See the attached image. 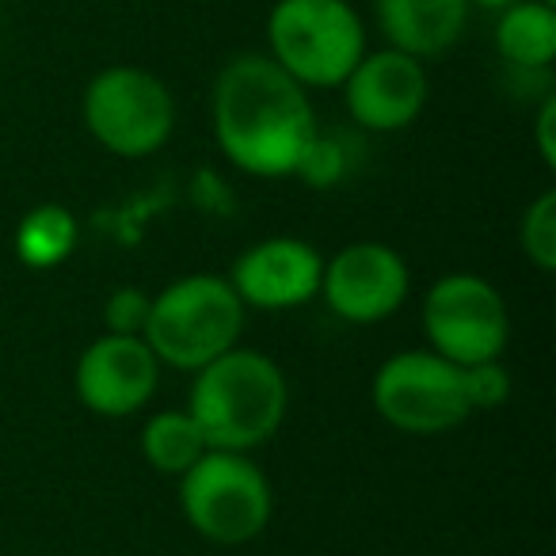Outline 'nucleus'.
<instances>
[{
  "label": "nucleus",
  "mask_w": 556,
  "mask_h": 556,
  "mask_svg": "<svg viewBox=\"0 0 556 556\" xmlns=\"http://www.w3.org/2000/svg\"><path fill=\"white\" fill-rule=\"evenodd\" d=\"M214 138L240 172L260 179L294 176L317 138L309 88H302L267 54H237L210 96Z\"/></svg>",
  "instance_id": "1"
},
{
  "label": "nucleus",
  "mask_w": 556,
  "mask_h": 556,
  "mask_svg": "<svg viewBox=\"0 0 556 556\" xmlns=\"http://www.w3.org/2000/svg\"><path fill=\"white\" fill-rule=\"evenodd\" d=\"M287 378L275 358L248 348H229L194 370L191 419L210 450H255L287 419Z\"/></svg>",
  "instance_id": "2"
},
{
  "label": "nucleus",
  "mask_w": 556,
  "mask_h": 556,
  "mask_svg": "<svg viewBox=\"0 0 556 556\" xmlns=\"http://www.w3.org/2000/svg\"><path fill=\"white\" fill-rule=\"evenodd\" d=\"M244 309L248 305L229 287V278L187 275L153 298L141 340L149 343L156 363L194 374L237 348Z\"/></svg>",
  "instance_id": "3"
},
{
  "label": "nucleus",
  "mask_w": 556,
  "mask_h": 556,
  "mask_svg": "<svg viewBox=\"0 0 556 556\" xmlns=\"http://www.w3.org/2000/svg\"><path fill=\"white\" fill-rule=\"evenodd\" d=\"M366 24L351 0H275L267 58L302 88H340L366 54Z\"/></svg>",
  "instance_id": "4"
},
{
  "label": "nucleus",
  "mask_w": 556,
  "mask_h": 556,
  "mask_svg": "<svg viewBox=\"0 0 556 556\" xmlns=\"http://www.w3.org/2000/svg\"><path fill=\"white\" fill-rule=\"evenodd\" d=\"M179 507L194 533L217 545H244L270 522V484L237 450H206L179 477Z\"/></svg>",
  "instance_id": "5"
},
{
  "label": "nucleus",
  "mask_w": 556,
  "mask_h": 556,
  "mask_svg": "<svg viewBox=\"0 0 556 556\" xmlns=\"http://www.w3.org/2000/svg\"><path fill=\"white\" fill-rule=\"evenodd\" d=\"M85 126L108 153L149 156L176 130V100L156 73L108 65L85 88Z\"/></svg>",
  "instance_id": "6"
},
{
  "label": "nucleus",
  "mask_w": 556,
  "mask_h": 556,
  "mask_svg": "<svg viewBox=\"0 0 556 556\" xmlns=\"http://www.w3.org/2000/svg\"><path fill=\"white\" fill-rule=\"evenodd\" d=\"M374 408L404 434H442L472 416L462 366L434 351H401L374 378Z\"/></svg>",
  "instance_id": "7"
},
{
  "label": "nucleus",
  "mask_w": 556,
  "mask_h": 556,
  "mask_svg": "<svg viewBox=\"0 0 556 556\" xmlns=\"http://www.w3.org/2000/svg\"><path fill=\"white\" fill-rule=\"evenodd\" d=\"M424 332L434 355L454 366L492 363L510 336L503 294L480 275H442L424 298Z\"/></svg>",
  "instance_id": "8"
},
{
  "label": "nucleus",
  "mask_w": 556,
  "mask_h": 556,
  "mask_svg": "<svg viewBox=\"0 0 556 556\" xmlns=\"http://www.w3.org/2000/svg\"><path fill=\"white\" fill-rule=\"evenodd\" d=\"M320 294L336 317L351 325H378L393 317L408 298V267L389 244L363 240L325 263Z\"/></svg>",
  "instance_id": "9"
},
{
  "label": "nucleus",
  "mask_w": 556,
  "mask_h": 556,
  "mask_svg": "<svg viewBox=\"0 0 556 556\" xmlns=\"http://www.w3.org/2000/svg\"><path fill=\"white\" fill-rule=\"evenodd\" d=\"M340 88L351 118L374 134H393L412 126L431 96L424 62L393 47L366 50Z\"/></svg>",
  "instance_id": "10"
},
{
  "label": "nucleus",
  "mask_w": 556,
  "mask_h": 556,
  "mask_svg": "<svg viewBox=\"0 0 556 556\" xmlns=\"http://www.w3.org/2000/svg\"><path fill=\"white\" fill-rule=\"evenodd\" d=\"M161 363L141 336H103L80 355L77 393L96 416H134L156 393Z\"/></svg>",
  "instance_id": "11"
},
{
  "label": "nucleus",
  "mask_w": 556,
  "mask_h": 556,
  "mask_svg": "<svg viewBox=\"0 0 556 556\" xmlns=\"http://www.w3.org/2000/svg\"><path fill=\"white\" fill-rule=\"evenodd\" d=\"M320 263L317 248L294 237H275L248 248L232 263L229 287L237 298L255 309H294L305 305L313 294H320Z\"/></svg>",
  "instance_id": "12"
},
{
  "label": "nucleus",
  "mask_w": 556,
  "mask_h": 556,
  "mask_svg": "<svg viewBox=\"0 0 556 556\" xmlns=\"http://www.w3.org/2000/svg\"><path fill=\"white\" fill-rule=\"evenodd\" d=\"M374 20L393 50L431 62L465 35L469 0H374Z\"/></svg>",
  "instance_id": "13"
},
{
  "label": "nucleus",
  "mask_w": 556,
  "mask_h": 556,
  "mask_svg": "<svg viewBox=\"0 0 556 556\" xmlns=\"http://www.w3.org/2000/svg\"><path fill=\"white\" fill-rule=\"evenodd\" d=\"M495 50L518 73H545L556 58V4L515 0L495 20Z\"/></svg>",
  "instance_id": "14"
},
{
  "label": "nucleus",
  "mask_w": 556,
  "mask_h": 556,
  "mask_svg": "<svg viewBox=\"0 0 556 556\" xmlns=\"http://www.w3.org/2000/svg\"><path fill=\"white\" fill-rule=\"evenodd\" d=\"M206 439H202L199 424L191 412H156L141 431V454L156 472L168 477H184L202 454H206Z\"/></svg>",
  "instance_id": "15"
},
{
  "label": "nucleus",
  "mask_w": 556,
  "mask_h": 556,
  "mask_svg": "<svg viewBox=\"0 0 556 556\" xmlns=\"http://www.w3.org/2000/svg\"><path fill=\"white\" fill-rule=\"evenodd\" d=\"M77 248V217L65 206H35L16 229V255L35 270H50Z\"/></svg>",
  "instance_id": "16"
},
{
  "label": "nucleus",
  "mask_w": 556,
  "mask_h": 556,
  "mask_svg": "<svg viewBox=\"0 0 556 556\" xmlns=\"http://www.w3.org/2000/svg\"><path fill=\"white\" fill-rule=\"evenodd\" d=\"M518 240H522V252L533 267L545 270V275L556 270V191H541L526 206Z\"/></svg>",
  "instance_id": "17"
},
{
  "label": "nucleus",
  "mask_w": 556,
  "mask_h": 556,
  "mask_svg": "<svg viewBox=\"0 0 556 556\" xmlns=\"http://www.w3.org/2000/svg\"><path fill=\"white\" fill-rule=\"evenodd\" d=\"M462 378H465V396H469L472 412L500 408V404L510 396V374L500 366V358H492V363L462 366Z\"/></svg>",
  "instance_id": "18"
},
{
  "label": "nucleus",
  "mask_w": 556,
  "mask_h": 556,
  "mask_svg": "<svg viewBox=\"0 0 556 556\" xmlns=\"http://www.w3.org/2000/svg\"><path fill=\"white\" fill-rule=\"evenodd\" d=\"M149 305L153 298L138 287H123L108 298L103 305V320H108V332L111 336H141L146 332V320H149Z\"/></svg>",
  "instance_id": "19"
},
{
  "label": "nucleus",
  "mask_w": 556,
  "mask_h": 556,
  "mask_svg": "<svg viewBox=\"0 0 556 556\" xmlns=\"http://www.w3.org/2000/svg\"><path fill=\"white\" fill-rule=\"evenodd\" d=\"M294 176H302L305 184H313V187L336 184V179L343 176V149L336 146L332 138H320V130H317V138L309 141V149H305L302 161H298Z\"/></svg>",
  "instance_id": "20"
},
{
  "label": "nucleus",
  "mask_w": 556,
  "mask_h": 556,
  "mask_svg": "<svg viewBox=\"0 0 556 556\" xmlns=\"http://www.w3.org/2000/svg\"><path fill=\"white\" fill-rule=\"evenodd\" d=\"M556 96L548 92L541 100V111H538V126H533V138H538V153L545 161V168H556Z\"/></svg>",
  "instance_id": "21"
},
{
  "label": "nucleus",
  "mask_w": 556,
  "mask_h": 556,
  "mask_svg": "<svg viewBox=\"0 0 556 556\" xmlns=\"http://www.w3.org/2000/svg\"><path fill=\"white\" fill-rule=\"evenodd\" d=\"M515 0H469V9H484V12H503Z\"/></svg>",
  "instance_id": "22"
},
{
  "label": "nucleus",
  "mask_w": 556,
  "mask_h": 556,
  "mask_svg": "<svg viewBox=\"0 0 556 556\" xmlns=\"http://www.w3.org/2000/svg\"><path fill=\"white\" fill-rule=\"evenodd\" d=\"M545 4H556V0H545Z\"/></svg>",
  "instance_id": "23"
}]
</instances>
